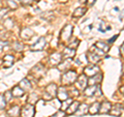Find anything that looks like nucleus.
I'll use <instances>...</instances> for the list:
<instances>
[{
  "label": "nucleus",
  "instance_id": "obj_1",
  "mask_svg": "<svg viewBox=\"0 0 124 117\" xmlns=\"http://www.w3.org/2000/svg\"><path fill=\"white\" fill-rule=\"evenodd\" d=\"M72 30H73V27L71 25H65L63 27V29L60 32V36H59L60 45H66L67 42H69L71 35H72Z\"/></svg>",
  "mask_w": 124,
  "mask_h": 117
},
{
  "label": "nucleus",
  "instance_id": "obj_32",
  "mask_svg": "<svg viewBox=\"0 0 124 117\" xmlns=\"http://www.w3.org/2000/svg\"><path fill=\"white\" fill-rule=\"evenodd\" d=\"M7 4L10 9H17L18 8V3L15 0H7Z\"/></svg>",
  "mask_w": 124,
  "mask_h": 117
},
{
  "label": "nucleus",
  "instance_id": "obj_3",
  "mask_svg": "<svg viewBox=\"0 0 124 117\" xmlns=\"http://www.w3.org/2000/svg\"><path fill=\"white\" fill-rule=\"evenodd\" d=\"M58 86L55 83H51L46 87V90L44 93V100H52L54 97H56Z\"/></svg>",
  "mask_w": 124,
  "mask_h": 117
},
{
  "label": "nucleus",
  "instance_id": "obj_12",
  "mask_svg": "<svg viewBox=\"0 0 124 117\" xmlns=\"http://www.w3.org/2000/svg\"><path fill=\"white\" fill-rule=\"evenodd\" d=\"M49 60H50V63L52 65H58L62 61V53L54 52L53 54H51Z\"/></svg>",
  "mask_w": 124,
  "mask_h": 117
},
{
  "label": "nucleus",
  "instance_id": "obj_6",
  "mask_svg": "<svg viewBox=\"0 0 124 117\" xmlns=\"http://www.w3.org/2000/svg\"><path fill=\"white\" fill-rule=\"evenodd\" d=\"M87 82H88V78L85 76L84 74H83V75H81V76H79L77 78L76 82H75L76 89H77V90H84V89L88 86Z\"/></svg>",
  "mask_w": 124,
  "mask_h": 117
},
{
  "label": "nucleus",
  "instance_id": "obj_39",
  "mask_svg": "<svg viewBox=\"0 0 124 117\" xmlns=\"http://www.w3.org/2000/svg\"><path fill=\"white\" fill-rule=\"evenodd\" d=\"M20 1L22 4H24V5H31L33 0H20Z\"/></svg>",
  "mask_w": 124,
  "mask_h": 117
},
{
  "label": "nucleus",
  "instance_id": "obj_35",
  "mask_svg": "<svg viewBox=\"0 0 124 117\" xmlns=\"http://www.w3.org/2000/svg\"><path fill=\"white\" fill-rule=\"evenodd\" d=\"M7 13H8V8H2V9H0V20L4 18V16Z\"/></svg>",
  "mask_w": 124,
  "mask_h": 117
},
{
  "label": "nucleus",
  "instance_id": "obj_9",
  "mask_svg": "<svg viewBox=\"0 0 124 117\" xmlns=\"http://www.w3.org/2000/svg\"><path fill=\"white\" fill-rule=\"evenodd\" d=\"M56 97L62 103V102H64L65 100L69 99V93H68V91L66 90V88L65 87H60V88L57 89Z\"/></svg>",
  "mask_w": 124,
  "mask_h": 117
},
{
  "label": "nucleus",
  "instance_id": "obj_17",
  "mask_svg": "<svg viewBox=\"0 0 124 117\" xmlns=\"http://www.w3.org/2000/svg\"><path fill=\"white\" fill-rule=\"evenodd\" d=\"M79 105H80V103L77 102V100H75V102H71V104L69 105V106L67 107V109L65 110V114H66V115H72V114H75L76 111H77V109H78V107H79Z\"/></svg>",
  "mask_w": 124,
  "mask_h": 117
},
{
  "label": "nucleus",
  "instance_id": "obj_26",
  "mask_svg": "<svg viewBox=\"0 0 124 117\" xmlns=\"http://www.w3.org/2000/svg\"><path fill=\"white\" fill-rule=\"evenodd\" d=\"M87 8L86 7H78V8L75 9L72 14V17L73 18H80V17H83V16L86 14Z\"/></svg>",
  "mask_w": 124,
  "mask_h": 117
},
{
  "label": "nucleus",
  "instance_id": "obj_40",
  "mask_svg": "<svg viewBox=\"0 0 124 117\" xmlns=\"http://www.w3.org/2000/svg\"><path fill=\"white\" fill-rule=\"evenodd\" d=\"M118 38V34H116V35H114L113 37H111L110 40L108 41V44H113V42H115V41Z\"/></svg>",
  "mask_w": 124,
  "mask_h": 117
},
{
  "label": "nucleus",
  "instance_id": "obj_21",
  "mask_svg": "<svg viewBox=\"0 0 124 117\" xmlns=\"http://www.w3.org/2000/svg\"><path fill=\"white\" fill-rule=\"evenodd\" d=\"M96 90H97V85H90L84 89V92L86 96H93L96 93Z\"/></svg>",
  "mask_w": 124,
  "mask_h": 117
},
{
  "label": "nucleus",
  "instance_id": "obj_28",
  "mask_svg": "<svg viewBox=\"0 0 124 117\" xmlns=\"http://www.w3.org/2000/svg\"><path fill=\"white\" fill-rule=\"evenodd\" d=\"M28 104H30V105H33V104H35L37 100H38V95L36 94V93H34V92H32V93H30L29 94V96H28Z\"/></svg>",
  "mask_w": 124,
  "mask_h": 117
},
{
  "label": "nucleus",
  "instance_id": "obj_14",
  "mask_svg": "<svg viewBox=\"0 0 124 117\" xmlns=\"http://www.w3.org/2000/svg\"><path fill=\"white\" fill-rule=\"evenodd\" d=\"M101 80H102V75L100 73H98L97 75L89 78L87 84H88V86H90V85H97V84H99L100 82H101Z\"/></svg>",
  "mask_w": 124,
  "mask_h": 117
},
{
  "label": "nucleus",
  "instance_id": "obj_15",
  "mask_svg": "<svg viewBox=\"0 0 124 117\" xmlns=\"http://www.w3.org/2000/svg\"><path fill=\"white\" fill-rule=\"evenodd\" d=\"M15 62V57L10 54H7L3 57V67L4 68H9Z\"/></svg>",
  "mask_w": 124,
  "mask_h": 117
},
{
  "label": "nucleus",
  "instance_id": "obj_20",
  "mask_svg": "<svg viewBox=\"0 0 124 117\" xmlns=\"http://www.w3.org/2000/svg\"><path fill=\"white\" fill-rule=\"evenodd\" d=\"M20 112H21L20 107L14 106L7 110V115H8V117H20Z\"/></svg>",
  "mask_w": 124,
  "mask_h": 117
},
{
  "label": "nucleus",
  "instance_id": "obj_11",
  "mask_svg": "<svg viewBox=\"0 0 124 117\" xmlns=\"http://www.w3.org/2000/svg\"><path fill=\"white\" fill-rule=\"evenodd\" d=\"M34 35V31L29 28V27H25L20 31V37L23 40H30L31 37Z\"/></svg>",
  "mask_w": 124,
  "mask_h": 117
},
{
  "label": "nucleus",
  "instance_id": "obj_34",
  "mask_svg": "<svg viewBox=\"0 0 124 117\" xmlns=\"http://www.w3.org/2000/svg\"><path fill=\"white\" fill-rule=\"evenodd\" d=\"M65 111H62V110H59V111H57L55 114L52 115L51 117H65Z\"/></svg>",
  "mask_w": 124,
  "mask_h": 117
},
{
  "label": "nucleus",
  "instance_id": "obj_25",
  "mask_svg": "<svg viewBox=\"0 0 124 117\" xmlns=\"http://www.w3.org/2000/svg\"><path fill=\"white\" fill-rule=\"evenodd\" d=\"M19 86H20L23 90L24 91H29L30 89H31V83H30V81L27 79V78H25V79H23L21 82H20V84H19Z\"/></svg>",
  "mask_w": 124,
  "mask_h": 117
},
{
  "label": "nucleus",
  "instance_id": "obj_16",
  "mask_svg": "<svg viewBox=\"0 0 124 117\" xmlns=\"http://www.w3.org/2000/svg\"><path fill=\"white\" fill-rule=\"evenodd\" d=\"M111 107H112V104L110 102H103L99 105L98 113H100V114H108L111 110Z\"/></svg>",
  "mask_w": 124,
  "mask_h": 117
},
{
  "label": "nucleus",
  "instance_id": "obj_44",
  "mask_svg": "<svg viewBox=\"0 0 124 117\" xmlns=\"http://www.w3.org/2000/svg\"><path fill=\"white\" fill-rule=\"evenodd\" d=\"M34 1H39V0H34Z\"/></svg>",
  "mask_w": 124,
  "mask_h": 117
},
{
  "label": "nucleus",
  "instance_id": "obj_24",
  "mask_svg": "<svg viewBox=\"0 0 124 117\" xmlns=\"http://www.w3.org/2000/svg\"><path fill=\"white\" fill-rule=\"evenodd\" d=\"M71 59H62V61L58 64V69L59 71H66L68 67H70Z\"/></svg>",
  "mask_w": 124,
  "mask_h": 117
},
{
  "label": "nucleus",
  "instance_id": "obj_2",
  "mask_svg": "<svg viewBox=\"0 0 124 117\" xmlns=\"http://www.w3.org/2000/svg\"><path fill=\"white\" fill-rule=\"evenodd\" d=\"M78 78V74L76 71H71V69H69V71L65 72L63 75L61 77V83L64 85V86H67V85H71L76 82Z\"/></svg>",
  "mask_w": 124,
  "mask_h": 117
},
{
  "label": "nucleus",
  "instance_id": "obj_36",
  "mask_svg": "<svg viewBox=\"0 0 124 117\" xmlns=\"http://www.w3.org/2000/svg\"><path fill=\"white\" fill-rule=\"evenodd\" d=\"M80 45V41L79 40H75V42H72V44H70L69 45V48H71V49H77V47Z\"/></svg>",
  "mask_w": 124,
  "mask_h": 117
},
{
  "label": "nucleus",
  "instance_id": "obj_22",
  "mask_svg": "<svg viewBox=\"0 0 124 117\" xmlns=\"http://www.w3.org/2000/svg\"><path fill=\"white\" fill-rule=\"evenodd\" d=\"M87 58H88V61L91 62L92 64H96V63H98V62L100 61L99 56L96 55V54H94V53L91 52V51H89L87 53Z\"/></svg>",
  "mask_w": 124,
  "mask_h": 117
},
{
  "label": "nucleus",
  "instance_id": "obj_5",
  "mask_svg": "<svg viewBox=\"0 0 124 117\" xmlns=\"http://www.w3.org/2000/svg\"><path fill=\"white\" fill-rule=\"evenodd\" d=\"M46 45V38L44 36H41L30 47V49H31V51L32 52H40V51H42V50L45 49Z\"/></svg>",
  "mask_w": 124,
  "mask_h": 117
},
{
  "label": "nucleus",
  "instance_id": "obj_41",
  "mask_svg": "<svg viewBox=\"0 0 124 117\" xmlns=\"http://www.w3.org/2000/svg\"><path fill=\"white\" fill-rule=\"evenodd\" d=\"M95 2H96V0H86V3L88 6H92Z\"/></svg>",
  "mask_w": 124,
  "mask_h": 117
},
{
  "label": "nucleus",
  "instance_id": "obj_37",
  "mask_svg": "<svg viewBox=\"0 0 124 117\" xmlns=\"http://www.w3.org/2000/svg\"><path fill=\"white\" fill-rule=\"evenodd\" d=\"M7 46H8V42H7L6 41H0V51L3 50L4 48H6Z\"/></svg>",
  "mask_w": 124,
  "mask_h": 117
},
{
  "label": "nucleus",
  "instance_id": "obj_30",
  "mask_svg": "<svg viewBox=\"0 0 124 117\" xmlns=\"http://www.w3.org/2000/svg\"><path fill=\"white\" fill-rule=\"evenodd\" d=\"M72 102V100L71 99H67V100H65L64 102H62V107H61V110L62 111H65L67 109V107L69 106V105L71 104Z\"/></svg>",
  "mask_w": 124,
  "mask_h": 117
},
{
  "label": "nucleus",
  "instance_id": "obj_7",
  "mask_svg": "<svg viewBox=\"0 0 124 117\" xmlns=\"http://www.w3.org/2000/svg\"><path fill=\"white\" fill-rule=\"evenodd\" d=\"M34 114H35V109H34L33 105H30V104L25 105L20 112L21 117H33Z\"/></svg>",
  "mask_w": 124,
  "mask_h": 117
},
{
  "label": "nucleus",
  "instance_id": "obj_27",
  "mask_svg": "<svg viewBox=\"0 0 124 117\" xmlns=\"http://www.w3.org/2000/svg\"><path fill=\"white\" fill-rule=\"evenodd\" d=\"M99 103L98 102H95L93 103L90 107L88 108V113H90L91 115H94V114H97L98 110H99Z\"/></svg>",
  "mask_w": 124,
  "mask_h": 117
},
{
  "label": "nucleus",
  "instance_id": "obj_29",
  "mask_svg": "<svg viewBox=\"0 0 124 117\" xmlns=\"http://www.w3.org/2000/svg\"><path fill=\"white\" fill-rule=\"evenodd\" d=\"M13 48H14L15 51H17V52H22L23 49H24V45H23L22 42H16L15 44L13 45Z\"/></svg>",
  "mask_w": 124,
  "mask_h": 117
},
{
  "label": "nucleus",
  "instance_id": "obj_33",
  "mask_svg": "<svg viewBox=\"0 0 124 117\" xmlns=\"http://www.w3.org/2000/svg\"><path fill=\"white\" fill-rule=\"evenodd\" d=\"M6 100L4 99V95L0 93V109H4L6 107Z\"/></svg>",
  "mask_w": 124,
  "mask_h": 117
},
{
  "label": "nucleus",
  "instance_id": "obj_23",
  "mask_svg": "<svg viewBox=\"0 0 124 117\" xmlns=\"http://www.w3.org/2000/svg\"><path fill=\"white\" fill-rule=\"evenodd\" d=\"M11 92V95L15 96V97H22L23 95L25 94V91L23 90V89L19 86V85H17V86H15L13 88V90L10 91Z\"/></svg>",
  "mask_w": 124,
  "mask_h": 117
},
{
  "label": "nucleus",
  "instance_id": "obj_31",
  "mask_svg": "<svg viewBox=\"0 0 124 117\" xmlns=\"http://www.w3.org/2000/svg\"><path fill=\"white\" fill-rule=\"evenodd\" d=\"M4 26H5V28L7 29H11L14 27V21H13V19H6V20L4 21Z\"/></svg>",
  "mask_w": 124,
  "mask_h": 117
},
{
  "label": "nucleus",
  "instance_id": "obj_19",
  "mask_svg": "<svg viewBox=\"0 0 124 117\" xmlns=\"http://www.w3.org/2000/svg\"><path fill=\"white\" fill-rule=\"evenodd\" d=\"M88 108H89V106H88L87 104H80L75 114L79 115V116H84V115H86L87 113H88Z\"/></svg>",
  "mask_w": 124,
  "mask_h": 117
},
{
  "label": "nucleus",
  "instance_id": "obj_42",
  "mask_svg": "<svg viewBox=\"0 0 124 117\" xmlns=\"http://www.w3.org/2000/svg\"><path fill=\"white\" fill-rule=\"evenodd\" d=\"M123 49H124V45H121V49H120V54H121V57H123Z\"/></svg>",
  "mask_w": 124,
  "mask_h": 117
},
{
  "label": "nucleus",
  "instance_id": "obj_8",
  "mask_svg": "<svg viewBox=\"0 0 124 117\" xmlns=\"http://www.w3.org/2000/svg\"><path fill=\"white\" fill-rule=\"evenodd\" d=\"M99 67L97 65L95 64H92V65H89V66H86L84 68V75L86 76L87 78H90V77H93L95 75H97L99 73Z\"/></svg>",
  "mask_w": 124,
  "mask_h": 117
},
{
  "label": "nucleus",
  "instance_id": "obj_13",
  "mask_svg": "<svg viewBox=\"0 0 124 117\" xmlns=\"http://www.w3.org/2000/svg\"><path fill=\"white\" fill-rule=\"evenodd\" d=\"M75 55H76V50L69 48V47H66L63 51V54H62V59H72Z\"/></svg>",
  "mask_w": 124,
  "mask_h": 117
},
{
  "label": "nucleus",
  "instance_id": "obj_4",
  "mask_svg": "<svg viewBox=\"0 0 124 117\" xmlns=\"http://www.w3.org/2000/svg\"><path fill=\"white\" fill-rule=\"evenodd\" d=\"M45 74H46V67L42 63H37L36 65H34L32 69L30 71V75L35 80H38V79H40V78H42Z\"/></svg>",
  "mask_w": 124,
  "mask_h": 117
},
{
  "label": "nucleus",
  "instance_id": "obj_43",
  "mask_svg": "<svg viewBox=\"0 0 124 117\" xmlns=\"http://www.w3.org/2000/svg\"><path fill=\"white\" fill-rule=\"evenodd\" d=\"M59 1H60V2H66L67 0H59Z\"/></svg>",
  "mask_w": 124,
  "mask_h": 117
},
{
  "label": "nucleus",
  "instance_id": "obj_18",
  "mask_svg": "<svg viewBox=\"0 0 124 117\" xmlns=\"http://www.w3.org/2000/svg\"><path fill=\"white\" fill-rule=\"evenodd\" d=\"M95 47L96 49H98L99 51H101L103 53H108V51H110V46H108L107 42H95L94 45H93Z\"/></svg>",
  "mask_w": 124,
  "mask_h": 117
},
{
  "label": "nucleus",
  "instance_id": "obj_10",
  "mask_svg": "<svg viewBox=\"0 0 124 117\" xmlns=\"http://www.w3.org/2000/svg\"><path fill=\"white\" fill-rule=\"evenodd\" d=\"M122 112H123L122 104H115V105H112L108 114H111L112 116H115V117H119L122 114Z\"/></svg>",
  "mask_w": 124,
  "mask_h": 117
},
{
  "label": "nucleus",
  "instance_id": "obj_38",
  "mask_svg": "<svg viewBox=\"0 0 124 117\" xmlns=\"http://www.w3.org/2000/svg\"><path fill=\"white\" fill-rule=\"evenodd\" d=\"M3 95H4V99H5L6 102H8V100L11 99V97H13V95H11V92H10V91H6Z\"/></svg>",
  "mask_w": 124,
  "mask_h": 117
}]
</instances>
